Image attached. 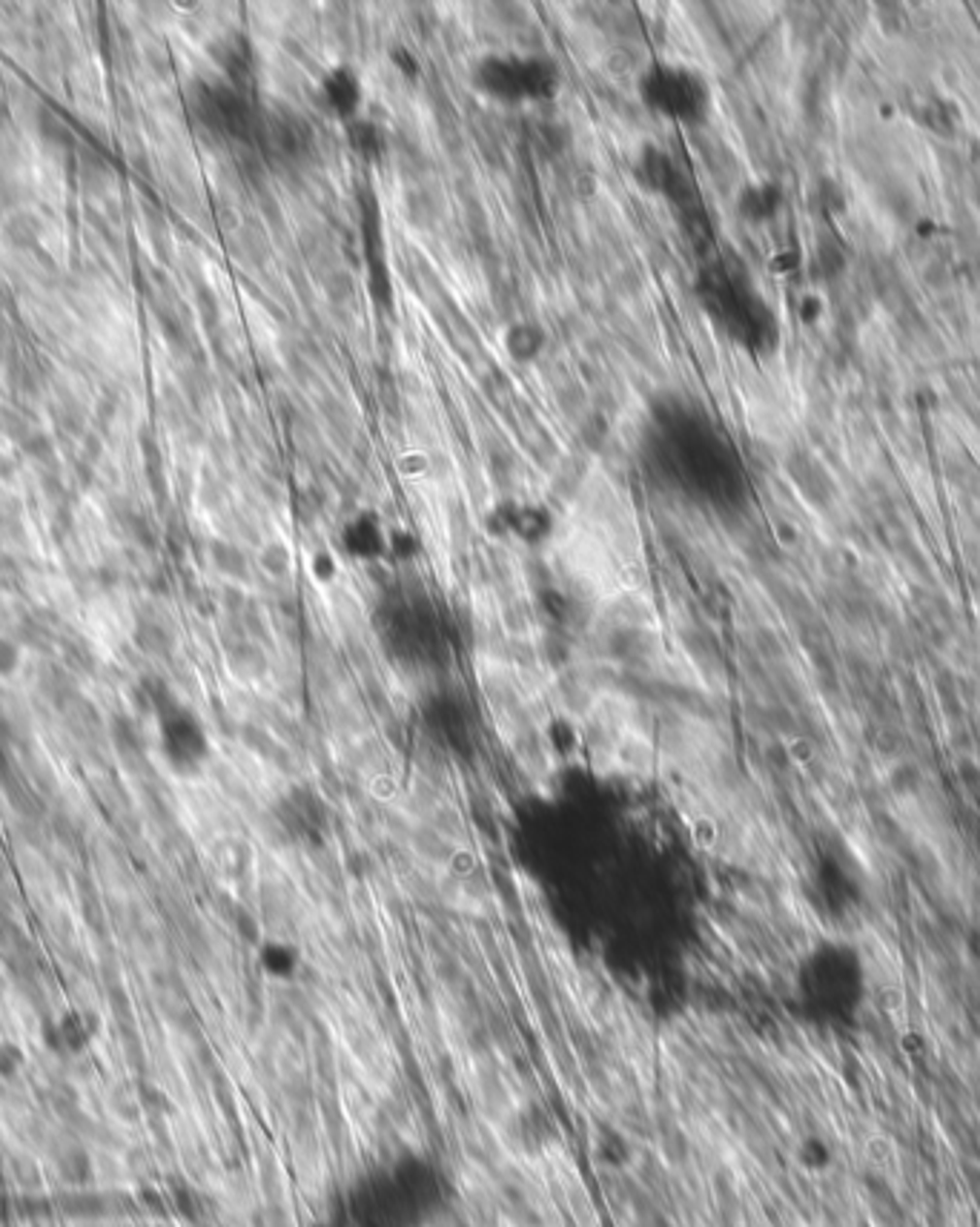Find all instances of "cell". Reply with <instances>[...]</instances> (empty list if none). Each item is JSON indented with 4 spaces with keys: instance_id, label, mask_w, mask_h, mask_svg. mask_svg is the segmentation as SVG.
<instances>
[{
    "instance_id": "4",
    "label": "cell",
    "mask_w": 980,
    "mask_h": 1227,
    "mask_svg": "<svg viewBox=\"0 0 980 1227\" xmlns=\"http://www.w3.org/2000/svg\"><path fill=\"white\" fill-rule=\"evenodd\" d=\"M542 342H545V336H542V330H539V327H534V324H516V327H510V330H507V350H510V356H513V359H519V362H531V359H537V353L542 350Z\"/></svg>"
},
{
    "instance_id": "14",
    "label": "cell",
    "mask_w": 980,
    "mask_h": 1227,
    "mask_svg": "<svg viewBox=\"0 0 980 1227\" xmlns=\"http://www.w3.org/2000/svg\"><path fill=\"white\" fill-rule=\"evenodd\" d=\"M20 585H23V571H20V565H17L12 556L0 553V588H6V591H17Z\"/></svg>"
},
{
    "instance_id": "8",
    "label": "cell",
    "mask_w": 980,
    "mask_h": 1227,
    "mask_svg": "<svg viewBox=\"0 0 980 1227\" xmlns=\"http://www.w3.org/2000/svg\"><path fill=\"white\" fill-rule=\"evenodd\" d=\"M17 643H20V646H29V648H52L55 634H52V628H49L44 619L29 616V619H23V622H20V628H17Z\"/></svg>"
},
{
    "instance_id": "2",
    "label": "cell",
    "mask_w": 980,
    "mask_h": 1227,
    "mask_svg": "<svg viewBox=\"0 0 980 1227\" xmlns=\"http://www.w3.org/2000/svg\"><path fill=\"white\" fill-rule=\"evenodd\" d=\"M321 95H324L327 107L333 110V116L350 118L359 110V104H362L359 75L353 69H347V66H339V69L327 72L324 81H321Z\"/></svg>"
},
{
    "instance_id": "3",
    "label": "cell",
    "mask_w": 980,
    "mask_h": 1227,
    "mask_svg": "<svg viewBox=\"0 0 980 1227\" xmlns=\"http://www.w3.org/2000/svg\"><path fill=\"white\" fill-rule=\"evenodd\" d=\"M132 640L149 657H167L173 651V634L158 619H138V625L132 631Z\"/></svg>"
},
{
    "instance_id": "12",
    "label": "cell",
    "mask_w": 980,
    "mask_h": 1227,
    "mask_svg": "<svg viewBox=\"0 0 980 1227\" xmlns=\"http://www.w3.org/2000/svg\"><path fill=\"white\" fill-rule=\"evenodd\" d=\"M17 669H20V643L0 637V680L15 677Z\"/></svg>"
},
{
    "instance_id": "7",
    "label": "cell",
    "mask_w": 980,
    "mask_h": 1227,
    "mask_svg": "<svg viewBox=\"0 0 980 1227\" xmlns=\"http://www.w3.org/2000/svg\"><path fill=\"white\" fill-rule=\"evenodd\" d=\"M26 1067V1049L15 1039H0V1081H15Z\"/></svg>"
},
{
    "instance_id": "11",
    "label": "cell",
    "mask_w": 980,
    "mask_h": 1227,
    "mask_svg": "<svg viewBox=\"0 0 980 1227\" xmlns=\"http://www.w3.org/2000/svg\"><path fill=\"white\" fill-rule=\"evenodd\" d=\"M212 559L227 574H245V556L239 548H233L227 543H212Z\"/></svg>"
},
{
    "instance_id": "5",
    "label": "cell",
    "mask_w": 980,
    "mask_h": 1227,
    "mask_svg": "<svg viewBox=\"0 0 980 1227\" xmlns=\"http://www.w3.org/2000/svg\"><path fill=\"white\" fill-rule=\"evenodd\" d=\"M61 648H63V663H66V672H78V675H89V672H95V654H92V648H89L81 637H69V640H63Z\"/></svg>"
},
{
    "instance_id": "9",
    "label": "cell",
    "mask_w": 980,
    "mask_h": 1227,
    "mask_svg": "<svg viewBox=\"0 0 980 1227\" xmlns=\"http://www.w3.org/2000/svg\"><path fill=\"white\" fill-rule=\"evenodd\" d=\"M20 448H23V453H26V456L41 459V462L55 456V445H52V439H49L44 430H29V433L20 439Z\"/></svg>"
},
{
    "instance_id": "6",
    "label": "cell",
    "mask_w": 980,
    "mask_h": 1227,
    "mask_svg": "<svg viewBox=\"0 0 980 1227\" xmlns=\"http://www.w3.org/2000/svg\"><path fill=\"white\" fill-rule=\"evenodd\" d=\"M774 207H777V192H774L771 186H757V189H748V192L739 198V210H742L748 218H766V216H771V213H774Z\"/></svg>"
},
{
    "instance_id": "15",
    "label": "cell",
    "mask_w": 980,
    "mask_h": 1227,
    "mask_svg": "<svg viewBox=\"0 0 980 1227\" xmlns=\"http://www.w3.org/2000/svg\"><path fill=\"white\" fill-rule=\"evenodd\" d=\"M0 875H3V858H0Z\"/></svg>"
},
{
    "instance_id": "10",
    "label": "cell",
    "mask_w": 980,
    "mask_h": 1227,
    "mask_svg": "<svg viewBox=\"0 0 980 1227\" xmlns=\"http://www.w3.org/2000/svg\"><path fill=\"white\" fill-rule=\"evenodd\" d=\"M6 239L15 247H32L38 242V224L32 218L20 216V218L6 224Z\"/></svg>"
},
{
    "instance_id": "1",
    "label": "cell",
    "mask_w": 980,
    "mask_h": 1227,
    "mask_svg": "<svg viewBox=\"0 0 980 1227\" xmlns=\"http://www.w3.org/2000/svg\"><path fill=\"white\" fill-rule=\"evenodd\" d=\"M642 98L679 121H700L708 110L705 86L697 75L676 69V66H654L642 78Z\"/></svg>"
},
{
    "instance_id": "13",
    "label": "cell",
    "mask_w": 980,
    "mask_h": 1227,
    "mask_svg": "<svg viewBox=\"0 0 980 1227\" xmlns=\"http://www.w3.org/2000/svg\"><path fill=\"white\" fill-rule=\"evenodd\" d=\"M123 525H126V531L132 534V540H135V543H141L144 548H155V534H152L149 522H147L141 514H126Z\"/></svg>"
}]
</instances>
